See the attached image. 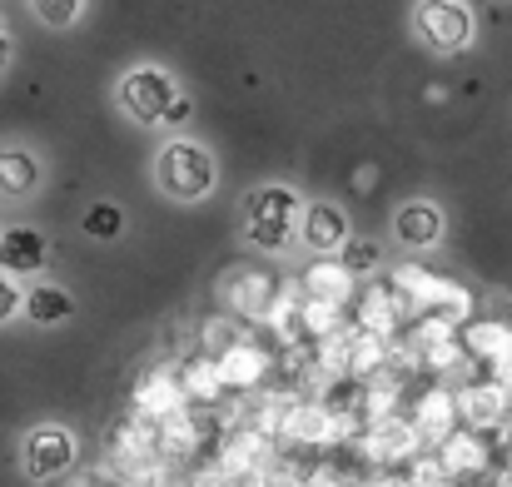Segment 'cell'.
Wrapping results in <instances>:
<instances>
[{"instance_id":"4316f807","label":"cell","mask_w":512,"mask_h":487,"mask_svg":"<svg viewBox=\"0 0 512 487\" xmlns=\"http://www.w3.org/2000/svg\"><path fill=\"white\" fill-rule=\"evenodd\" d=\"M339 259H343V269H348L353 279L378 269V249H373L368 239H343V244H339Z\"/></svg>"},{"instance_id":"484cf974","label":"cell","mask_w":512,"mask_h":487,"mask_svg":"<svg viewBox=\"0 0 512 487\" xmlns=\"http://www.w3.org/2000/svg\"><path fill=\"white\" fill-rule=\"evenodd\" d=\"M35 20L50 25V30H70L80 15H85V0H30Z\"/></svg>"},{"instance_id":"3957f363","label":"cell","mask_w":512,"mask_h":487,"mask_svg":"<svg viewBox=\"0 0 512 487\" xmlns=\"http://www.w3.org/2000/svg\"><path fill=\"white\" fill-rule=\"evenodd\" d=\"M413 35L433 55H458L478 35V15L468 0H418L413 5Z\"/></svg>"},{"instance_id":"5bb4252c","label":"cell","mask_w":512,"mask_h":487,"mask_svg":"<svg viewBox=\"0 0 512 487\" xmlns=\"http://www.w3.org/2000/svg\"><path fill=\"white\" fill-rule=\"evenodd\" d=\"M348 239V214L329 199L304 204L299 214V244H309V254H339V244Z\"/></svg>"},{"instance_id":"603a6c76","label":"cell","mask_w":512,"mask_h":487,"mask_svg":"<svg viewBox=\"0 0 512 487\" xmlns=\"http://www.w3.org/2000/svg\"><path fill=\"white\" fill-rule=\"evenodd\" d=\"M463 338V353L478 358V363H493L503 348L512 343V324H498V319H483V324H463L458 328Z\"/></svg>"},{"instance_id":"5b68a950","label":"cell","mask_w":512,"mask_h":487,"mask_svg":"<svg viewBox=\"0 0 512 487\" xmlns=\"http://www.w3.org/2000/svg\"><path fill=\"white\" fill-rule=\"evenodd\" d=\"M279 438L294 448H334L339 438H348L339 423V413L324 398H284L279 413Z\"/></svg>"},{"instance_id":"30bf717a","label":"cell","mask_w":512,"mask_h":487,"mask_svg":"<svg viewBox=\"0 0 512 487\" xmlns=\"http://www.w3.org/2000/svg\"><path fill=\"white\" fill-rule=\"evenodd\" d=\"M508 413H512V398H508V388H503L498 378H478V383L458 388V418H463V428L498 433Z\"/></svg>"},{"instance_id":"7c38bea8","label":"cell","mask_w":512,"mask_h":487,"mask_svg":"<svg viewBox=\"0 0 512 487\" xmlns=\"http://www.w3.org/2000/svg\"><path fill=\"white\" fill-rule=\"evenodd\" d=\"M353 274L343 269L339 254H314V264L304 269V279H299V294L304 299H314V304H334V309H348L353 304Z\"/></svg>"},{"instance_id":"ac0fdd59","label":"cell","mask_w":512,"mask_h":487,"mask_svg":"<svg viewBox=\"0 0 512 487\" xmlns=\"http://www.w3.org/2000/svg\"><path fill=\"white\" fill-rule=\"evenodd\" d=\"M468 309H473L468 289H463V284H453V279H438V284H433V294H428V299H423V304L413 309V319L463 328V324H468Z\"/></svg>"},{"instance_id":"277c9868","label":"cell","mask_w":512,"mask_h":487,"mask_svg":"<svg viewBox=\"0 0 512 487\" xmlns=\"http://www.w3.org/2000/svg\"><path fill=\"white\" fill-rule=\"evenodd\" d=\"M75 458H80V443H75V433L60 428V423H40V428H30L25 443H20V468H25L30 483H55V478H65V473L75 468Z\"/></svg>"},{"instance_id":"cb8c5ba5","label":"cell","mask_w":512,"mask_h":487,"mask_svg":"<svg viewBox=\"0 0 512 487\" xmlns=\"http://www.w3.org/2000/svg\"><path fill=\"white\" fill-rule=\"evenodd\" d=\"M155 443H160V458H184V453L199 448V423L189 418V408H179V413L155 423Z\"/></svg>"},{"instance_id":"7a4b0ae2","label":"cell","mask_w":512,"mask_h":487,"mask_svg":"<svg viewBox=\"0 0 512 487\" xmlns=\"http://www.w3.org/2000/svg\"><path fill=\"white\" fill-rule=\"evenodd\" d=\"M155 184H160L170 199H179V204H194V199L214 194L219 164H214V155H209L199 140H170V145L160 150V160H155Z\"/></svg>"},{"instance_id":"4dcf8cb0","label":"cell","mask_w":512,"mask_h":487,"mask_svg":"<svg viewBox=\"0 0 512 487\" xmlns=\"http://www.w3.org/2000/svg\"><path fill=\"white\" fill-rule=\"evenodd\" d=\"M184 120H189V95H179V100H174L170 110H165V120H160V125H170V130H179Z\"/></svg>"},{"instance_id":"44dd1931","label":"cell","mask_w":512,"mask_h":487,"mask_svg":"<svg viewBox=\"0 0 512 487\" xmlns=\"http://www.w3.org/2000/svg\"><path fill=\"white\" fill-rule=\"evenodd\" d=\"M20 314H25L30 324L55 328V324H65V319L75 314V299H70V289H60V284H30Z\"/></svg>"},{"instance_id":"9a60e30c","label":"cell","mask_w":512,"mask_h":487,"mask_svg":"<svg viewBox=\"0 0 512 487\" xmlns=\"http://www.w3.org/2000/svg\"><path fill=\"white\" fill-rule=\"evenodd\" d=\"M443 209L433 204V199H408V204H398V214H393V239L403 244V249H433L438 239H443Z\"/></svg>"},{"instance_id":"ba28073f","label":"cell","mask_w":512,"mask_h":487,"mask_svg":"<svg viewBox=\"0 0 512 487\" xmlns=\"http://www.w3.org/2000/svg\"><path fill=\"white\" fill-rule=\"evenodd\" d=\"M214 368H219L224 393H259L274 373V353L254 338H234L224 353H214Z\"/></svg>"},{"instance_id":"1f68e13d","label":"cell","mask_w":512,"mask_h":487,"mask_svg":"<svg viewBox=\"0 0 512 487\" xmlns=\"http://www.w3.org/2000/svg\"><path fill=\"white\" fill-rule=\"evenodd\" d=\"M10 65V30H5V20H0V70Z\"/></svg>"},{"instance_id":"2e32d148","label":"cell","mask_w":512,"mask_h":487,"mask_svg":"<svg viewBox=\"0 0 512 487\" xmlns=\"http://www.w3.org/2000/svg\"><path fill=\"white\" fill-rule=\"evenodd\" d=\"M408 423L418 428V438L433 448V443H443L463 418H458V393H448V388H428V393H418V403H413V413H408Z\"/></svg>"},{"instance_id":"f546056e","label":"cell","mask_w":512,"mask_h":487,"mask_svg":"<svg viewBox=\"0 0 512 487\" xmlns=\"http://www.w3.org/2000/svg\"><path fill=\"white\" fill-rule=\"evenodd\" d=\"M70 487H125V483H120L115 468H90V473H80Z\"/></svg>"},{"instance_id":"8992f818","label":"cell","mask_w":512,"mask_h":487,"mask_svg":"<svg viewBox=\"0 0 512 487\" xmlns=\"http://www.w3.org/2000/svg\"><path fill=\"white\" fill-rule=\"evenodd\" d=\"M174 100H179V85H174L170 70H160V65H135L120 80V110L130 120H140V125H160Z\"/></svg>"},{"instance_id":"ffe728a7","label":"cell","mask_w":512,"mask_h":487,"mask_svg":"<svg viewBox=\"0 0 512 487\" xmlns=\"http://www.w3.org/2000/svg\"><path fill=\"white\" fill-rule=\"evenodd\" d=\"M179 383H184V403H194V408H214L224 398V383H219V368H214L209 353L184 358L179 363Z\"/></svg>"},{"instance_id":"d4e9b609","label":"cell","mask_w":512,"mask_h":487,"mask_svg":"<svg viewBox=\"0 0 512 487\" xmlns=\"http://www.w3.org/2000/svg\"><path fill=\"white\" fill-rule=\"evenodd\" d=\"M80 229L90 234V239H100V244H110V239H120V229H125V209L120 204H90L85 209V219H80Z\"/></svg>"},{"instance_id":"52a82bcc","label":"cell","mask_w":512,"mask_h":487,"mask_svg":"<svg viewBox=\"0 0 512 487\" xmlns=\"http://www.w3.org/2000/svg\"><path fill=\"white\" fill-rule=\"evenodd\" d=\"M358 453L373 468H398V463H413L423 453V438H418V428L403 413H388V418H373L358 433Z\"/></svg>"},{"instance_id":"d6986e66","label":"cell","mask_w":512,"mask_h":487,"mask_svg":"<svg viewBox=\"0 0 512 487\" xmlns=\"http://www.w3.org/2000/svg\"><path fill=\"white\" fill-rule=\"evenodd\" d=\"M40 179H45V164L35 160L30 150H20V145H5V150H0V194H5V199L35 194Z\"/></svg>"},{"instance_id":"6da1fadb","label":"cell","mask_w":512,"mask_h":487,"mask_svg":"<svg viewBox=\"0 0 512 487\" xmlns=\"http://www.w3.org/2000/svg\"><path fill=\"white\" fill-rule=\"evenodd\" d=\"M304 199L289 184H259L244 194V239L264 254H284L299 239Z\"/></svg>"},{"instance_id":"83f0119b","label":"cell","mask_w":512,"mask_h":487,"mask_svg":"<svg viewBox=\"0 0 512 487\" xmlns=\"http://www.w3.org/2000/svg\"><path fill=\"white\" fill-rule=\"evenodd\" d=\"M199 338H204V353L214 358V353H224V348H229L234 338H244V328H239V324H224V319H209Z\"/></svg>"},{"instance_id":"7402d4cb","label":"cell","mask_w":512,"mask_h":487,"mask_svg":"<svg viewBox=\"0 0 512 487\" xmlns=\"http://www.w3.org/2000/svg\"><path fill=\"white\" fill-rule=\"evenodd\" d=\"M353 309H358V314H353V324L373 328V333H388V338H393V328H398V319H403V304L393 299V289H388V284L363 289Z\"/></svg>"},{"instance_id":"4fadbf2b","label":"cell","mask_w":512,"mask_h":487,"mask_svg":"<svg viewBox=\"0 0 512 487\" xmlns=\"http://www.w3.org/2000/svg\"><path fill=\"white\" fill-rule=\"evenodd\" d=\"M179 408H189V403H184L179 368H145L140 383H135V413L150 418V423H160V418H170Z\"/></svg>"},{"instance_id":"f1b7e54d","label":"cell","mask_w":512,"mask_h":487,"mask_svg":"<svg viewBox=\"0 0 512 487\" xmlns=\"http://www.w3.org/2000/svg\"><path fill=\"white\" fill-rule=\"evenodd\" d=\"M20 304H25V289L10 274H0V328L10 324V319H20Z\"/></svg>"},{"instance_id":"9c48e42d","label":"cell","mask_w":512,"mask_h":487,"mask_svg":"<svg viewBox=\"0 0 512 487\" xmlns=\"http://www.w3.org/2000/svg\"><path fill=\"white\" fill-rule=\"evenodd\" d=\"M433 453H438V463L448 468L453 483H473V478H483V473L493 468V443H488V433L463 428V423H458L443 443H433Z\"/></svg>"},{"instance_id":"e0dca14e","label":"cell","mask_w":512,"mask_h":487,"mask_svg":"<svg viewBox=\"0 0 512 487\" xmlns=\"http://www.w3.org/2000/svg\"><path fill=\"white\" fill-rule=\"evenodd\" d=\"M279 294H284V284L274 274H259V269H244L239 284H229V304H234L239 319H269Z\"/></svg>"},{"instance_id":"8fae6325","label":"cell","mask_w":512,"mask_h":487,"mask_svg":"<svg viewBox=\"0 0 512 487\" xmlns=\"http://www.w3.org/2000/svg\"><path fill=\"white\" fill-rule=\"evenodd\" d=\"M50 259V239L35 224H10L0 229V274L10 279H35Z\"/></svg>"}]
</instances>
